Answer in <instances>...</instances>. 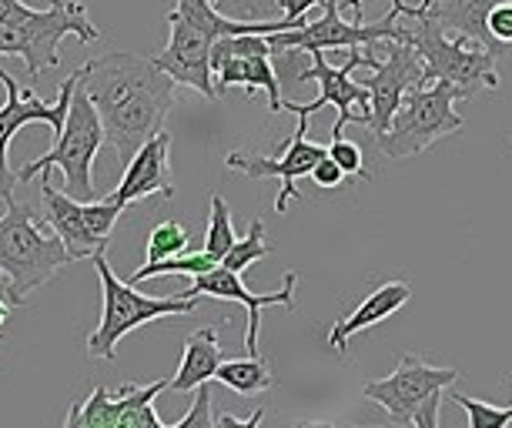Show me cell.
<instances>
[{"instance_id":"obj_1","label":"cell","mask_w":512,"mask_h":428,"mask_svg":"<svg viewBox=\"0 0 512 428\" xmlns=\"http://www.w3.org/2000/svg\"><path fill=\"white\" fill-rule=\"evenodd\" d=\"M81 84L104 124V141L121 164L164 128L175 107L178 81L144 54H101L81 67Z\"/></svg>"},{"instance_id":"obj_2","label":"cell","mask_w":512,"mask_h":428,"mask_svg":"<svg viewBox=\"0 0 512 428\" xmlns=\"http://www.w3.org/2000/svg\"><path fill=\"white\" fill-rule=\"evenodd\" d=\"M288 21H235L225 17L211 0H178L168 14V44L154 54L161 71H168L181 87L205 94L215 101V77H211V44L228 34H275L288 31Z\"/></svg>"},{"instance_id":"obj_3","label":"cell","mask_w":512,"mask_h":428,"mask_svg":"<svg viewBox=\"0 0 512 428\" xmlns=\"http://www.w3.org/2000/svg\"><path fill=\"white\" fill-rule=\"evenodd\" d=\"M402 17L409 21L405 24V44H412L425 64L422 84L446 81L456 87L462 101H472L479 91H499L496 47L462 34H449L439 21H432L429 14L415 11V7H409Z\"/></svg>"},{"instance_id":"obj_4","label":"cell","mask_w":512,"mask_h":428,"mask_svg":"<svg viewBox=\"0 0 512 428\" xmlns=\"http://www.w3.org/2000/svg\"><path fill=\"white\" fill-rule=\"evenodd\" d=\"M7 211L0 214V271L7 278V301L17 308L27 295L44 288L64 265H71L64 241L37 225L27 204L7 198Z\"/></svg>"},{"instance_id":"obj_5","label":"cell","mask_w":512,"mask_h":428,"mask_svg":"<svg viewBox=\"0 0 512 428\" xmlns=\"http://www.w3.org/2000/svg\"><path fill=\"white\" fill-rule=\"evenodd\" d=\"M77 37L84 44L101 41L98 24L88 17L84 0H51L47 7H31L27 14L0 24V57H21L27 77H41L61 64V41Z\"/></svg>"},{"instance_id":"obj_6","label":"cell","mask_w":512,"mask_h":428,"mask_svg":"<svg viewBox=\"0 0 512 428\" xmlns=\"http://www.w3.org/2000/svg\"><path fill=\"white\" fill-rule=\"evenodd\" d=\"M104 144V124L98 118V107L91 104L88 91L81 84V67H77V84L71 91V101H67V114L64 124L57 131V144L47 154H41L37 161H27L21 171H17V181H31V178H47L54 168L64 174V191L77 201L94 198V158H98Z\"/></svg>"},{"instance_id":"obj_7","label":"cell","mask_w":512,"mask_h":428,"mask_svg":"<svg viewBox=\"0 0 512 428\" xmlns=\"http://www.w3.org/2000/svg\"><path fill=\"white\" fill-rule=\"evenodd\" d=\"M94 271L101 278V295H104V311L98 328L88 335V358H98V362H114L118 358V342L124 335H131L134 328L148 325V321L158 318H171V315H191L198 308V298L188 295H171V298H151L141 295L134 288V281H121L114 275L111 261L104 251L91 258Z\"/></svg>"},{"instance_id":"obj_8","label":"cell","mask_w":512,"mask_h":428,"mask_svg":"<svg viewBox=\"0 0 512 428\" xmlns=\"http://www.w3.org/2000/svg\"><path fill=\"white\" fill-rule=\"evenodd\" d=\"M459 104H462L459 91L446 81L409 87L399 111L392 114L389 128L375 138V144H379V151L392 161L412 158V154L425 151L429 144L446 138V134H456L466 128V121H462V114H459Z\"/></svg>"},{"instance_id":"obj_9","label":"cell","mask_w":512,"mask_h":428,"mask_svg":"<svg viewBox=\"0 0 512 428\" xmlns=\"http://www.w3.org/2000/svg\"><path fill=\"white\" fill-rule=\"evenodd\" d=\"M308 57H312V64L298 74V81L318 84V97L308 104L282 101V111H292L295 118H312L322 107H335L338 118H335L332 138H342L345 124H369V87L352 81V74H355V67H369L372 51L355 47V51H349V61L338 67L325 61V51H312Z\"/></svg>"},{"instance_id":"obj_10","label":"cell","mask_w":512,"mask_h":428,"mask_svg":"<svg viewBox=\"0 0 512 428\" xmlns=\"http://www.w3.org/2000/svg\"><path fill=\"white\" fill-rule=\"evenodd\" d=\"M402 11H392L375 24L365 21H345L338 0H322V17L305 21L288 31L268 34L272 51H355V47H369L375 41H405V27H399Z\"/></svg>"},{"instance_id":"obj_11","label":"cell","mask_w":512,"mask_h":428,"mask_svg":"<svg viewBox=\"0 0 512 428\" xmlns=\"http://www.w3.org/2000/svg\"><path fill=\"white\" fill-rule=\"evenodd\" d=\"M211 77H215L218 97L228 87H245L248 94L265 91L268 111L282 114V81L272 64V44L268 34H228L211 44Z\"/></svg>"},{"instance_id":"obj_12","label":"cell","mask_w":512,"mask_h":428,"mask_svg":"<svg viewBox=\"0 0 512 428\" xmlns=\"http://www.w3.org/2000/svg\"><path fill=\"white\" fill-rule=\"evenodd\" d=\"M0 84H4V91H7V101L0 107V198L7 201V198H14V188H17V171H11V161H7L14 134L27 128V124H51L54 134L61 131L67 101H71V91L77 84V71L67 77V81H61L54 101H44L31 87H21L17 77L7 71H0Z\"/></svg>"},{"instance_id":"obj_13","label":"cell","mask_w":512,"mask_h":428,"mask_svg":"<svg viewBox=\"0 0 512 428\" xmlns=\"http://www.w3.org/2000/svg\"><path fill=\"white\" fill-rule=\"evenodd\" d=\"M456 382H459V368L429 365L425 358L405 352L399 358V365H395V372L385 378H375V382H365L362 395L379 408H385L392 422L412 425V415L419 412V405L425 398L446 392V388H452Z\"/></svg>"},{"instance_id":"obj_14","label":"cell","mask_w":512,"mask_h":428,"mask_svg":"<svg viewBox=\"0 0 512 428\" xmlns=\"http://www.w3.org/2000/svg\"><path fill=\"white\" fill-rule=\"evenodd\" d=\"M365 51H372V77L365 81L369 87V124L365 128L379 138L389 128L392 114L399 111L405 91L422 84L425 64L415 54V47L405 41H375Z\"/></svg>"},{"instance_id":"obj_15","label":"cell","mask_w":512,"mask_h":428,"mask_svg":"<svg viewBox=\"0 0 512 428\" xmlns=\"http://www.w3.org/2000/svg\"><path fill=\"white\" fill-rule=\"evenodd\" d=\"M168 392V382L151 385H98L84 402L67 412V428H168L154 412V398Z\"/></svg>"},{"instance_id":"obj_16","label":"cell","mask_w":512,"mask_h":428,"mask_svg":"<svg viewBox=\"0 0 512 428\" xmlns=\"http://www.w3.org/2000/svg\"><path fill=\"white\" fill-rule=\"evenodd\" d=\"M328 154L322 144L308 141V118H298V128L292 141L285 144V151L278 158H265V154H248V151H228L225 164L231 171H241L245 178H278L282 191L275 198V211L285 214L288 204L298 201V178H308L312 168Z\"/></svg>"},{"instance_id":"obj_17","label":"cell","mask_w":512,"mask_h":428,"mask_svg":"<svg viewBox=\"0 0 512 428\" xmlns=\"http://www.w3.org/2000/svg\"><path fill=\"white\" fill-rule=\"evenodd\" d=\"M295 288H298V275L295 271H288L282 288L278 291H268V295H255L245 281H241L238 271L225 268L218 261L215 268L205 271V275H195L188 291H181V295L188 298H218V301H238V305L248 308V328H245V352L248 355H262L258 352V332H262V308H272V305H282V308H295Z\"/></svg>"},{"instance_id":"obj_18","label":"cell","mask_w":512,"mask_h":428,"mask_svg":"<svg viewBox=\"0 0 512 428\" xmlns=\"http://www.w3.org/2000/svg\"><path fill=\"white\" fill-rule=\"evenodd\" d=\"M124 208L138 201H148L154 194L161 198H175V174H171V134L154 131L138 151L131 154V161L124 164L121 184L111 191Z\"/></svg>"},{"instance_id":"obj_19","label":"cell","mask_w":512,"mask_h":428,"mask_svg":"<svg viewBox=\"0 0 512 428\" xmlns=\"http://www.w3.org/2000/svg\"><path fill=\"white\" fill-rule=\"evenodd\" d=\"M41 201H44V225L64 241V248H67V255H71V261L94 258L98 251L108 248L104 241H98V238L91 235L88 221H84L81 201L71 198L67 191H54L51 178L41 181Z\"/></svg>"},{"instance_id":"obj_20","label":"cell","mask_w":512,"mask_h":428,"mask_svg":"<svg viewBox=\"0 0 512 428\" xmlns=\"http://www.w3.org/2000/svg\"><path fill=\"white\" fill-rule=\"evenodd\" d=\"M409 298H412V288L405 285V281H385V285L375 288L372 295H365V301L352 311V315L335 321V328L328 332V348H332L335 355H345L349 352L352 335L379 325V321H385V318H392L395 311L409 305Z\"/></svg>"},{"instance_id":"obj_21","label":"cell","mask_w":512,"mask_h":428,"mask_svg":"<svg viewBox=\"0 0 512 428\" xmlns=\"http://www.w3.org/2000/svg\"><path fill=\"white\" fill-rule=\"evenodd\" d=\"M218 365H221L218 328H198V332L188 335L178 372H175V378H168V392L188 395V392H195L198 385L215 382Z\"/></svg>"},{"instance_id":"obj_22","label":"cell","mask_w":512,"mask_h":428,"mask_svg":"<svg viewBox=\"0 0 512 428\" xmlns=\"http://www.w3.org/2000/svg\"><path fill=\"white\" fill-rule=\"evenodd\" d=\"M496 4L499 0H419L415 11L429 14L432 21H439L449 34H462L489 47H499L489 37V27H486V17Z\"/></svg>"},{"instance_id":"obj_23","label":"cell","mask_w":512,"mask_h":428,"mask_svg":"<svg viewBox=\"0 0 512 428\" xmlns=\"http://www.w3.org/2000/svg\"><path fill=\"white\" fill-rule=\"evenodd\" d=\"M215 382H221L225 388L238 395H262L268 388L275 385V375L272 368L262 355H248V358H221L218 372H215Z\"/></svg>"},{"instance_id":"obj_24","label":"cell","mask_w":512,"mask_h":428,"mask_svg":"<svg viewBox=\"0 0 512 428\" xmlns=\"http://www.w3.org/2000/svg\"><path fill=\"white\" fill-rule=\"evenodd\" d=\"M218 261L205 255V251H185V255H175V258H164V261H144V265L134 271L131 281H148V278H158V275H205V271L215 268Z\"/></svg>"},{"instance_id":"obj_25","label":"cell","mask_w":512,"mask_h":428,"mask_svg":"<svg viewBox=\"0 0 512 428\" xmlns=\"http://www.w3.org/2000/svg\"><path fill=\"white\" fill-rule=\"evenodd\" d=\"M268 255H272V245H268V238H265V221L255 218L248 225V235L235 238V245L228 248V255L221 258V265L231 268V271H238V275H245V271L255 265V261H262Z\"/></svg>"},{"instance_id":"obj_26","label":"cell","mask_w":512,"mask_h":428,"mask_svg":"<svg viewBox=\"0 0 512 428\" xmlns=\"http://www.w3.org/2000/svg\"><path fill=\"white\" fill-rule=\"evenodd\" d=\"M235 225H231V211L228 201L221 194H211V218H208V235H205V255H211L215 261H221L228 255V248L235 245Z\"/></svg>"},{"instance_id":"obj_27","label":"cell","mask_w":512,"mask_h":428,"mask_svg":"<svg viewBox=\"0 0 512 428\" xmlns=\"http://www.w3.org/2000/svg\"><path fill=\"white\" fill-rule=\"evenodd\" d=\"M188 241H191V235L185 225H178V221H161V225H154L148 235V261L185 255Z\"/></svg>"},{"instance_id":"obj_28","label":"cell","mask_w":512,"mask_h":428,"mask_svg":"<svg viewBox=\"0 0 512 428\" xmlns=\"http://www.w3.org/2000/svg\"><path fill=\"white\" fill-rule=\"evenodd\" d=\"M449 398L469 415L472 428H506L512 422V405L502 408V405L482 402V398H469V395H462V392H449Z\"/></svg>"},{"instance_id":"obj_29","label":"cell","mask_w":512,"mask_h":428,"mask_svg":"<svg viewBox=\"0 0 512 428\" xmlns=\"http://www.w3.org/2000/svg\"><path fill=\"white\" fill-rule=\"evenodd\" d=\"M328 158H332L338 168L345 171V178H362L369 181L372 174L365 171V158H362V148L355 141H345V138H332L328 144Z\"/></svg>"},{"instance_id":"obj_30","label":"cell","mask_w":512,"mask_h":428,"mask_svg":"<svg viewBox=\"0 0 512 428\" xmlns=\"http://www.w3.org/2000/svg\"><path fill=\"white\" fill-rule=\"evenodd\" d=\"M171 428H215V418H211V392L208 382L195 388V405L185 418H178Z\"/></svg>"},{"instance_id":"obj_31","label":"cell","mask_w":512,"mask_h":428,"mask_svg":"<svg viewBox=\"0 0 512 428\" xmlns=\"http://www.w3.org/2000/svg\"><path fill=\"white\" fill-rule=\"evenodd\" d=\"M489 37L496 44H512V0H499L486 17Z\"/></svg>"},{"instance_id":"obj_32","label":"cell","mask_w":512,"mask_h":428,"mask_svg":"<svg viewBox=\"0 0 512 428\" xmlns=\"http://www.w3.org/2000/svg\"><path fill=\"white\" fill-rule=\"evenodd\" d=\"M308 178H312V181L318 184V188H328V191H332V188H338V184L345 181V171L338 168V164L325 154V158L312 168V174H308Z\"/></svg>"},{"instance_id":"obj_33","label":"cell","mask_w":512,"mask_h":428,"mask_svg":"<svg viewBox=\"0 0 512 428\" xmlns=\"http://www.w3.org/2000/svg\"><path fill=\"white\" fill-rule=\"evenodd\" d=\"M439 408H442V392L429 395L419 405V412L412 415V425H419V428H439Z\"/></svg>"},{"instance_id":"obj_34","label":"cell","mask_w":512,"mask_h":428,"mask_svg":"<svg viewBox=\"0 0 512 428\" xmlns=\"http://www.w3.org/2000/svg\"><path fill=\"white\" fill-rule=\"evenodd\" d=\"M318 4H322V0H278V7H282V21H288V24H305L308 11Z\"/></svg>"},{"instance_id":"obj_35","label":"cell","mask_w":512,"mask_h":428,"mask_svg":"<svg viewBox=\"0 0 512 428\" xmlns=\"http://www.w3.org/2000/svg\"><path fill=\"white\" fill-rule=\"evenodd\" d=\"M262 418H265V408H255V412H251L248 418L221 415V418H218V425H221V428H255L258 422H262Z\"/></svg>"},{"instance_id":"obj_36","label":"cell","mask_w":512,"mask_h":428,"mask_svg":"<svg viewBox=\"0 0 512 428\" xmlns=\"http://www.w3.org/2000/svg\"><path fill=\"white\" fill-rule=\"evenodd\" d=\"M31 7L24 4V0H0V24L4 21H14V17H21L27 14Z\"/></svg>"},{"instance_id":"obj_37","label":"cell","mask_w":512,"mask_h":428,"mask_svg":"<svg viewBox=\"0 0 512 428\" xmlns=\"http://www.w3.org/2000/svg\"><path fill=\"white\" fill-rule=\"evenodd\" d=\"M345 7H349V11L355 14V21H362V0H345ZM392 7L395 11H409V4H405V0H392Z\"/></svg>"},{"instance_id":"obj_38","label":"cell","mask_w":512,"mask_h":428,"mask_svg":"<svg viewBox=\"0 0 512 428\" xmlns=\"http://www.w3.org/2000/svg\"><path fill=\"white\" fill-rule=\"evenodd\" d=\"M11 301H7V291H0V338H4V328H7V321H11Z\"/></svg>"},{"instance_id":"obj_39","label":"cell","mask_w":512,"mask_h":428,"mask_svg":"<svg viewBox=\"0 0 512 428\" xmlns=\"http://www.w3.org/2000/svg\"><path fill=\"white\" fill-rule=\"evenodd\" d=\"M509 144H512V134H509Z\"/></svg>"}]
</instances>
